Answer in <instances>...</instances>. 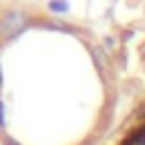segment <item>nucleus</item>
I'll return each instance as SVG.
<instances>
[{
	"instance_id": "1",
	"label": "nucleus",
	"mask_w": 145,
	"mask_h": 145,
	"mask_svg": "<svg viewBox=\"0 0 145 145\" xmlns=\"http://www.w3.org/2000/svg\"><path fill=\"white\" fill-rule=\"evenodd\" d=\"M5 29L9 32V36L18 34V32L23 29V16H20L18 11H9V14L5 16Z\"/></svg>"
},
{
	"instance_id": "2",
	"label": "nucleus",
	"mask_w": 145,
	"mask_h": 145,
	"mask_svg": "<svg viewBox=\"0 0 145 145\" xmlns=\"http://www.w3.org/2000/svg\"><path fill=\"white\" fill-rule=\"evenodd\" d=\"M48 9L54 14H63V11H68V2L66 0H52V2H48Z\"/></svg>"
},
{
	"instance_id": "4",
	"label": "nucleus",
	"mask_w": 145,
	"mask_h": 145,
	"mask_svg": "<svg viewBox=\"0 0 145 145\" xmlns=\"http://www.w3.org/2000/svg\"><path fill=\"white\" fill-rule=\"evenodd\" d=\"M7 145H18V143H16L14 138H7Z\"/></svg>"
},
{
	"instance_id": "3",
	"label": "nucleus",
	"mask_w": 145,
	"mask_h": 145,
	"mask_svg": "<svg viewBox=\"0 0 145 145\" xmlns=\"http://www.w3.org/2000/svg\"><path fill=\"white\" fill-rule=\"evenodd\" d=\"M0 127H5V106L0 102Z\"/></svg>"
}]
</instances>
